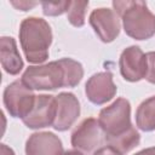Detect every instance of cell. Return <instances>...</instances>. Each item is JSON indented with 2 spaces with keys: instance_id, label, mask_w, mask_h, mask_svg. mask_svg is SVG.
<instances>
[{
  "instance_id": "ba28073f",
  "label": "cell",
  "mask_w": 155,
  "mask_h": 155,
  "mask_svg": "<svg viewBox=\"0 0 155 155\" xmlns=\"http://www.w3.org/2000/svg\"><path fill=\"white\" fill-rule=\"evenodd\" d=\"M104 139V133L94 117L84 119L71 133V145L85 153L93 151Z\"/></svg>"
},
{
  "instance_id": "9c48e42d",
  "label": "cell",
  "mask_w": 155,
  "mask_h": 155,
  "mask_svg": "<svg viewBox=\"0 0 155 155\" xmlns=\"http://www.w3.org/2000/svg\"><path fill=\"white\" fill-rule=\"evenodd\" d=\"M88 22L103 42L114 41L120 34V19L114 10L101 7L91 12Z\"/></svg>"
},
{
  "instance_id": "30bf717a",
  "label": "cell",
  "mask_w": 155,
  "mask_h": 155,
  "mask_svg": "<svg viewBox=\"0 0 155 155\" xmlns=\"http://www.w3.org/2000/svg\"><path fill=\"white\" fill-rule=\"evenodd\" d=\"M116 85L113 80L110 71H101L93 74L85 84V93L87 99L96 104L102 105L111 101L116 94Z\"/></svg>"
},
{
  "instance_id": "d6986e66",
  "label": "cell",
  "mask_w": 155,
  "mask_h": 155,
  "mask_svg": "<svg viewBox=\"0 0 155 155\" xmlns=\"http://www.w3.org/2000/svg\"><path fill=\"white\" fill-rule=\"evenodd\" d=\"M93 155H122L119 150H116L115 148L110 147V145H105V147H102V148H98Z\"/></svg>"
},
{
  "instance_id": "ac0fdd59",
  "label": "cell",
  "mask_w": 155,
  "mask_h": 155,
  "mask_svg": "<svg viewBox=\"0 0 155 155\" xmlns=\"http://www.w3.org/2000/svg\"><path fill=\"white\" fill-rule=\"evenodd\" d=\"M147 59H148V70H147L145 80L155 85V51L148 52Z\"/></svg>"
},
{
  "instance_id": "ffe728a7",
  "label": "cell",
  "mask_w": 155,
  "mask_h": 155,
  "mask_svg": "<svg viewBox=\"0 0 155 155\" xmlns=\"http://www.w3.org/2000/svg\"><path fill=\"white\" fill-rule=\"evenodd\" d=\"M11 4H12L16 8H18V10L28 11V10L33 8L38 2H30V1H19V2H17V1H11Z\"/></svg>"
},
{
  "instance_id": "8992f818",
  "label": "cell",
  "mask_w": 155,
  "mask_h": 155,
  "mask_svg": "<svg viewBox=\"0 0 155 155\" xmlns=\"http://www.w3.org/2000/svg\"><path fill=\"white\" fill-rule=\"evenodd\" d=\"M57 114L56 96L39 94L36 96L35 104L31 111L23 119V124L31 130H39L53 126Z\"/></svg>"
},
{
  "instance_id": "5b68a950",
  "label": "cell",
  "mask_w": 155,
  "mask_h": 155,
  "mask_svg": "<svg viewBox=\"0 0 155 155\" xmlns=\"http://www.w3.org/2000/svg\"><path fill=\"white\" fill-rule=\"evenodd\" d=\"M36 96L33 90L27 87L22 80H16L4 90L2 102L7 113L12 117L24 119L33 109Z\"/></svg>"
},
{
  "instance_id": "8fae6325",
  "label": "cell",
  "mask_w": 155,
  "mask_h": 155,
  "mask_svg": "<svg viewBox=\"0 0 155 155\" xmlns=\"http://www.w3.org/2000/svg\"><path fill=\"white\" fill-rule=\"evenodd\" d=\"M57 101V114L53 124V128L63 132L69 130L80 115V103L74 93L61 92L56 96Z\"/></svg>"
},
{
  "instance_id": "603a6c76",
  "label": "cell",
  "mask_w": 155,
  "mask_h": 155,
  "mask_svg": "<svg viewBox=\"0 0 155 155\" xmlns=\"http://www.w3.org/2000/svg\"><path fill=\"white\" fill-rule=\"evenodd\" d=\"M63 155H85V154L79 149H71V150H67Z\"/></svg>"
},
{
  "instance_id": "4fadbf2b",
  "label": "cell",
  "mask_w": 155,
  "mask_h": 155,
  "mask_svg": "<svg viewBox=\"0 0 155 155\" xmlns=\"http://www.w3.org/2000/svg\"><path fill=\"white\" fill-rule=\"evenodd\" d=\"M0 61L4 70L10 75H17L23 69V61L13 38L2 36L0 39Z\"/></svg>"
},
{
  "instance_id": "2e32d148",
  "label": "cell",
  "mask_w": 155,
  "mask_h": 155,
  "mask_svg": "<svg viewBox=\"0 0 155 155\" xmlns=\"http://www.w3.org/2000/svg\"><path fill=\"white\" fill-rule=\"evenodd\" d=\"M87 7H88V1H71V5L68 10L69 23L76 28L84 27Z\"/></svg>"
},
{
  "instance_id": "7c38bea8",
  "label": "cell",
  "mask_w": 155,
  "mask_h": 155,
  "mask_svg": "<svg viewBox=\"0 0 155 155\" xmlns=\"http://www.w3.org/2000/svg\"><path fill=\"white\" fill-rule=\"evenodd\" d=\"M27 155H63L62 140L52 132H35L25 143Z\"/></svg>"
},
{
  "instance_id": "7402d4cb",
  "label": "cell",
  "mask_w": 155,
  "mask_h": 155,
  "mask_svg": "<svg viewBox=\"0 0 155 155\" xmlns=\"http://www.w3.org/2000/svg\"><path fill=\"white\" fill-rule=\"evenodd\" d=\"M133 155H155V147H151V148H145Z\"/></svg>"
},
{
  "instance_id": "e0dca14e",
  "label": "cell",
  "mask_w": 155,
  "mask_h": 155,
  "mask_svg": "<svg viewBox=\"0 0 155 155\" xmlns=\"http://www.w3.org/2000/svg\"><path fill=\"white\" fill-rule=\"evenodd\" d=\"M42 12L45 16H61L64 12H68L71 1H58V2H51V1H41Z\"/></svg>"
},
{
  "instance_id": "5bb4252c",
  "label": "cell",
  "mask_w": 155,
  "mask_h": 155,
  "mask_svg": "<svg viewBox=\"0 0 155 155\" xmlns=\"http://www.w3.org/2000/svg\"><path fill=\"white\" fill-rule=\"evenodd\" d=\"M136 125L140 131L155 130V96L143 101L136 110Z\"/></svg>"
},
{
  "instance_id": "9a60e30c",
  "label": "cell",
  "mask_w": 155,
  "mask_h": 155,
  "mask_svg": "<svg viewBox=\"0 0 155 155\" xmlns=\"http://www.w3.org/2000/svg\"><path fill=\"white\" fill-rule=\"evenodd\" d=\"M104 140L107 142L108 145L115 148L121 154H125V153H128L130 150H132L133 148H136L139 144L140 136L137 132V130L132 126L127 132H125L120 136H116V137L105 138Z\"/></svg>"
},
{
  "instance_id": "52a82bcc",
  "label": "cell",
  "mask_w": 155,
  "mask_h": 155,
  "mask_svg": "<svg viewBox=\"0 0 155 155\" xmlns=\"http://www.w3.org/2000/svg\"><path fill=\"white\" fill-rule=\"evenodd\" d=\"M119 68L126 81L137 82L145 79L148 70L147 54L138 46L126 47L119 58Z\"/></svg>"
},
{
  "instance_id": "277c9868",
  "label": "cell",
  "mask_w": 155,
  "mask_h": 155,
  "mask_svg": "<svg viewBox=\"0 0 155 155\" xmlns=\"http://www.w3.org/2000/svg\"><path fill=\"white\" fill-rule=\"evenodd\" d=\"M98 124L104 133V139L127 132L132 127L130 102L121 97L103 108L98 115Z\"/></svg>"
},
{
  "instance_id": "7a4b0ae2",
  "label": "cell",
  "mask_w": 155,
  "mask_h": 155,
  "mask_svg": "<svg viewBox=\"0 0 155 155\" xmlns=\"http://www.w3.org/2000/svg\"><path fill=\"white\" fill-rule=\"evenodd\" d=\"M113 7L122 19V27L130 38L148 40L155 34V15L144 1H113Z\"/></svg>"
},
{
  "instance_id": "3957f363",
  "label": "cell",
  "mask_w": 155,
  "mask_h": 155,
  "mask_svg": "<svg viewBox=\"0 0 155 155\" xmlns=\"http://www.w3.org/2000/svg\"><path fill=\"white\" fill-rule=\"evenodd\" d=\"M22 82L30 90L48 91L68 87L65 68L62 59L41 65H30L22 75Z\"/></svg>"
},
{
  "instance_id": "44dd1931",
  "label": "cell",
  "mask_w": 155,
  "mask_h": 155,
  "mask_svg": "<svg viewBox=\"0 0 155 155\" xmlns=\"http://www.w3.org/2000/svg\"><path fill=\"white\" fill-rule=\"evenodd\" d=\"M0 155H16V154L10 147H7L6 144H1L0 145Z\"/></svg>"
},
{
  "instance_id": "6da1fadb",
  "label": "cell",
  "mask_w": 155,
  "mask_h": 155,
  "mask_svg": "<svg viewBox=\"0 0 155 155\" xmlns=\"http://www.w3.org/2000/svg\"><path fill=\"white\" fill-rule=\"evenodd\" d=\"M19 42L29 63L41 64L48 58V48L52 44L50 24L39 17H28L19 25Z\"/></svg>"
}]
</instances>
